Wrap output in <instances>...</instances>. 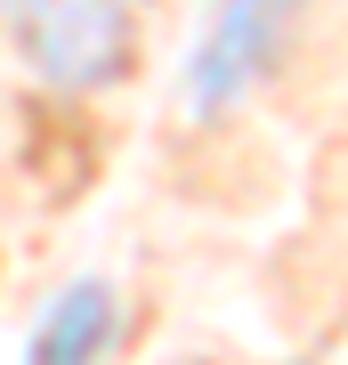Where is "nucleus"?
Wrapping results in <instances>:
<instances>
[{"mask_svg": "<svg viewBox=\"0 0 348 365\" xmlns=\"http://www.w3.org/2000/svg\"><path fill=\"white\" fill-rule=\"evenodd\" d=\"M16 49L57 90H97L130 57V0H9Z\"/></svg>", "mask_w": 348, "mask_h": 365, "instance_id": "f257e3e1", "label": "nucleus"}, {"mask_svg": "<svg viewBox=\"0 0 348 365\" xmlns=\"http://www.w3.org/2000/svg\"><path fill=\"white\" fill-rule=\"evenodd\" d=\"M292 16H300V0H219L203 41H194V57H186V106L194 114H227L275 66Z\"/></svg>", "mask_w": 348, "mask_h": 365, "instance_id": "f03ea898", "label": "nucleus"}, {"mask_svg": "<svg viewBox=\"0 0 348 365\" xmlns=\"http://www.w3.org/2000/svg\"><path fill=\"white\" fill-rule=\"evenodd\" d=\"M105 333H114V292H105V284H73L49 317H41L33 365H97Z\"/></svg>", "mask_w": 348, "mask_h": 365, "instance_id": "7ed1b4c3", "label": "nucleus"}]
</instances>
